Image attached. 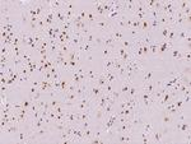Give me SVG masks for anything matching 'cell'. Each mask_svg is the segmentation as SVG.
<instances>
[{
	"mask_svg": "<svg viewBox=\"0 0 191 144\" xmlns=\"http://www.w3.org/2000/svg\"><path fill=\"white\" fill-rule=\"evenodd\" d=\"M172 57L177 59V60H182V51H180V50H172Z\"/></svg>",
	"mask_w": 191,
	"mask_h": 144,
	"instance_id": "cell-30",
	"label": "cell"
},
{
	"mask_svg": "<svg viewBox=\"0 0 191 144\" xmlns=\"http://www.w3.org/2000/svg\"><path fill=\"white\" fill-rule=\"evenodd\" d=\"M59 50H60V51H63L65 55H68L73 50V47L70 46L69 42H64V44H59Z\"/></svg>",
	"mask_w": 191,
	"mask_h": 144,
	"instance_id": "cell-19",
	"label": "cell"
},
{
	"mask_svg": "<svg viewBox=\"0 0 191 144\" xmlns=\"http://www.w3.org/2000/svg\"><path fill=\"white\" fill-rule=\"evenodd\" d=\"M139 102H140V106H143V108L145 111H150L152 107H154V98L150 93L145 92V91H140L139 93Z\"/></svg>",
	"mask_w": 191,
	"mask_h": 144,
	"instance_id": "cell-1",
	"label": "cell"
},
{
	"mask_svg": "<svg viewBox=\"0 0 191 144\" xmlns=\"http://www.w3.org/2000/svg\"><path fill=\"white\" fill-rule=\"evenodd\" d=\"M112 66H114V57H108V59L103 60V72L111 70Z\"/></svg>",
	"mask_w": 191,
	"mask_h": 144,
	"instance_id": "cell-20",
	"label": "cell"
},
{
	"mask_svg": "<svg viewBox=\"0 0 191 144\" xmlns=\"http://www.w3.org/2000/svg\"><path fill=\"white\" fill-rule=\"evenodd\" d=\"M150 140H152V143H162L163 142V139H162V134L159 133V131H152L150 133Z\"/></svg>",
	"mask_w": 191,
	"mask_h": 144,
	"instance_id": "cell-17",
	"label": "cell"
},
{
	"mask_svg": "<svg viewBox=\"0 0 191 144\" xmlns=\"http://www.w3.org/2000/svg\"><path fill=\"white\" fill-rule=\"evenodd\" d=\"M111 33H112V36H114V38H115L117 42H120V41L124 40V33H123V31H121V29L115 28Z\"/></svg>",
	"mask_w": 191,
	"mask_h": 144,
	"instance_id": "cell-22",
	"label": "cell"
},
{
	"mask_svg": "<svg viewBox=\"0 0 191 144\" xmlns=\"http://www.w3.org/2000/svg\"><path fill=\"white\" fill-rule=\"evenodd\" d=\"M131 84H133V80L131 79H124V80H121L120 93H121V96H123V97H125L127 93H129V89H130V87H131Z\"/></svg>",
	"mask_w": 191,
	"mask_h": 144,
	"instance_id": "cell-6",
	"label": "cell"
},
{
	"mask_svg": "<svg viewBox=\"0 0 191 144\" xmlns=\"http://www.w3.org/2000/svg\"><path fill=\"white\" fill-rule=\"evenodd\" d=\"M140 140H142L144 144L152 143V140H150V134H149V133H145V131H143V133H142V135H140Z\"/></svg>",
	"mask_w": 191,
	"mask_h": 144,
	"instance_id": "cell-27",
	"label": "cell"
},
{
	"mask_svg": "<svg viewBox=\"0 0 191 144\" xmlns=\"http://www.w3.org/2000/svg\"><path fill=\"white\" fill-rule=\"evenodd\" d=\"M149 23H150V33L153 31H157L161 28V24H159L158 19H149Z\"/></svg>",
	"mask_w": 191,
	"mask_h": 144,
	"instance_id": "cell-25",
	"label": "cell"
},
{
	"mask_svg": "<svg viewBox=\"0 0 191 144\" xmlns=\"http://www.w3.org/2000/svg\"><path fill=\"white\" fill-rule=\"evenodd\" d=\"M96 83H97L98 86H99L101 88H103V89H105L106 86L108 84V82H107V79H106V77H105V74H103V73L97 74V80H96Z\"/></svg>",
	"mask_w": 191,
	"mask_h": 144,
	"instance_id": "cell-15",
	"label": "cell"
},
{
	"mask_svg": "<svg viewBox=\"0 0 191 144\" xmlns=\"http://www.w3.org/2000/svg\"><path fill=\"white\" fill-rule=\"evenodd\" d=\"M140 91H142V87L140 86H135V84L133 83L131 87H130V89H129V93L125 97H138L139 93H140Z\"/></svg>",
	"mask_w": 191,
	"mask_h": 144,
	"instance_id": "cell-14",
	"label": "cell"
},
{
	"mask_svg": "<svg viewBox=\"0 0 191 144\" xmlns=\"http://www.w3.org/2000/svg\"><path fill=\"white\" fill-rule=\"evenodd\" d=\"M19 129H21V126L18 125V124H15V123H12V124H9L6 126V128L3 130V133H5V134H17L19 131Z\"/></svg>",
	"mask_w": 191,
	"mask_h": 144,
	"instance_id": "cell-13",
	"label": "cell"
},
{
	"mask_svg": "<svg viewBox=\"0 0 191 144\" xmlns=\"http://www.w3.org/2000/svg\"><path fill=\"white\" fill-rule=\"evenodd\" d=\"M185 139H186L187 143L190 142V139H191V137H190V130H189V131H185Z\"/></svg>",
	"mask_w": 191,
	"mask_h": 144,
	"instance_id": "cell-41",
	"label": "cell"
},
{
	"mask_svg": "<svg viewBox=\"0 0 191 144\" xmlns=\"http://www.w3.org/2000/svg\"><path fill=\"white\" fill-rule=\"evenodd\" d=\"M41 93H42L41 91H37V92L34 93L33 96H31V97H32V99H33V102H37V101L41 98Z\"/></svg>",
	"mask_w": 191,
	"mask_h": 144,
	"instance_id": "cell-34",
	"label": "cell"
},
{
	"mask_svg": "<svg viewBox=\"0 0 191 144\" xmlns=\"http://www.w3.org/2000/svg\"><path fill=\"white\" fill-rule=\"evenodd\" d=\"M12 3L10 2H2V4H0V6H2V18L5 19L6 22H9V18H8V14H9V8H10Z\"/></svg>",
	"mask_w": 191,
	"mask_h": 144,
	"instance_id": "cell-7",
	"label": "cell"
},
{
	"mask_svg": "<svg viewBox=\"0 0 191 144\" xmlns=\"http://www.w3.org/2000/svg\"><path fill=\"white\" fill-rule=\"evenodd\" d=\"M0 98H2V105H4V103L6 102V93H2Z\"/></svg>",
	"mask_w": 191,
	"mask_h": 144,
	"instance_id": "cell-40",
	"label": "cell"
},
{
	"mask_svg": "<svg viewBox=\"0 0 191 144\" xmlns=\"http://www.w3.org/2000/svg\"><path fill=\"white\" fill-rule=\"evenodd\" d=\"M152 77H153V73H145L144 74V79H143V83H146V82H149L152 80Z\"/></svg>",
	"mask_w": 191,
	"mask_h": 144,
	"instance_id": "cell-33",
	"label": "cell"
},
{
	"mask_svg": "<svg viewBox=\"0 0 191 144\" xmlns=\"http://www.w3.org/2000/svg\"><path fill=\"white\" fill-rule=\"evenodd\" d=\"M98 19V17L96 15V13L92 10V9H89V10H87V21H88V23L89 24H93Z\"/></svg>",
	"mask_w": 191,
	"mask_h": 144,
	"instance_id": "cell-21",
	"label": "cell"
},
{
	"mask_svg": "<svg viewBox=\"0 0 191 144\" xmlns=\"http://www.w3.org/2000/svg\"><path fill=\"white\" fill-rule=\"evenodd\" d=\"M93 137H94V130H93V129L88 128V129L84 130V142H85V143H88L89 139L93 138Z\"/></svg>",
	"mask_w": 191,
	"mask_h": 144,
	"instance_id": "cell-24",
	"label": "cell"
},
{
	"mask_svg": "<svg viewBox=\"0 0 191 144\" xmlns=\"http://www.w3.org/2000/svg\"><path fill=\"white\" fill-rule=\"evenodd\" d=\"M112 56H114V50H111L108 47L103 49V59H108V57H112Z\"/></svg>",
	"mask_w": 191,
	"mask_h": 144,
	"instance_id": "cell-29",
	"label": "cell"
},
{
	"mask_svg": "<svg viewBox=\"0 0 191 144\" xmlns=\"http://www.w3.org/2000/svg\"><path fill=\"white\" fill-rule=\"evenodd\" d=\"M112 91H114V88H112V83H108L106 88H105V93H111Z\"/></svg>",
	"mask_w": 191,
	"mask_h": 144,
	"instance_id": "cell-38",
	"label": "cell"
},
{
	"mask_svg": "<svg viewBox=\"0 0 191 144\" xmlns=\"http://www.w3.org/2000/svg\"><path fill=\"white\" fill-rule=\"evenodd\" d=\"M116 140H117L119 143H130V142H133V134L117 133V134H116Z\"/></svg>",
	"mask_w": 191,
	"mask_h": 144,
	"instance_id": "cell-9",
	"label": "cell"
},
{
	"mask_svg": "<svg viewBox=\"0 0 191 144\" xmlns=\"http://www.w3.org/2000/svg\"><path fill=\"white\" fill-rule=\"evenodd\" d=\"M63 103V99L61 98H57V97H53V101L50 102V110H54L56 106L61 105Z\"/></svg>",
	"mask_w": 191,
	"mask_h": 144,
	"instance_id": "cell-26",
	"label": "cell"
},
{
	"mask_svg": "<svg viewBox=\"0 0 191 144\" xmlns=\"http://www.w3.org/2000/svg\"><path fill=\"white\" fill-rule=\"evenodd\" d=\"M103 93H105V89L103 88H101L97 83H88V95H89V97H91V99L94 101L97 99V98H99Z\"/></svg>",
	"mask_w": 191,
	"mask_h": 144,
	"instance_id": "cell-3",
	"label": "cell"
},
{
	"mask_svg": "<svg viewBox=\"0 0 191 144\" xmlns=\"http://www.w3.org/2000/svg\"><path fill=\"white\" fill-rule=\"evenodd\" d=\"M158 49H159V42L157 40H153L152 41V44L149 45V51L152 55L154 56H157L158 55Z\"/></svg>",
	"mask_w": 191,
	"mask_h": 144,
	"instance_id": "cell-16",
	"label": "cell"
},
{
	"mask_svg": "<svg viewBox=\"0 0 191 144\" xmlns=\"http://www.w3.org/2000/svg\"><path fill=\"white\" fill-rule=\"evenodd\" d=\"M43 79H46V80H53V73H51L50 70L45 72V74H43Z\"/></svg>",
	"mask_w": 191,
	"mask_h": 144,
	"instance_id": "cell-35",
	"label": "cell"
},
{
	"mask_svg": "<svg viewBox=\"0 0 191 144\" xmlns=\"http://www.w3.org/2000/svg\"><path fill=\"white\" fill-rule=\"evenodd\" d=\"M176 37H177V27L173 26V27L170 28V32H168V36H167L166 41L168 42V44L173 45L176 42Z\"/></svg>",
	"mask_w": 191,
	"mask_h": 144,
	"instance_id": "cell-11",
	"label": "cell"
},
{
	"mask_svg": "<svg viewBox=\"0 0 191 144\" xmlns=\"http://www.w3.org/2000/svg\"><path fill=\"white\" fill-rule=\"evenodd\" d=\"M103 74H105V77L107 79L108 83H114L115 80L119 79V75H117V72L116 70H106V72H103Z\"/></svg>",
	"mask_w": 191,
	"mask_h": 144,
	"instance_id": "cell-12",
	"label": "cell"
},
{
	"mask_svg": "<svg viewBox=\"0 0 191 144\" xmlns=\"http://www.w3.org/2000/svg\"><path fill=\"white\" fill-rule=\"evenodd\" d=\"M173 117H175V116H172L171 114H168L167 111H164V110H163V114H162V121H163V124H172L173 120H175Z\"/></svg>",
	"mask_w": 191,
	"mask_h": 144,
	"instance_id": "cell-18",
	"label": "cell"
},
{
	"mask_svg": "<svg viewBox=\"0 0 191 144\" xmlns=\"http://www.w3.org/2000/svg\"><path fill=\"white\" fill-rule=\"evenodd\" d=\"M93 114H94V117H96V120H97V121H99L101 124L105 123L106 116H105V111H103V108L94 107L93 108Z\"/></svg>",
	"mask_w": 191,
	"mask_h": 144,
	"instance_id": "cell-10",
	"label": "cell"
},
{
	"mask_svg": "<svg viewBox=\"0 0 191 144\" xmlns=\"http://www.w3.org/2000/svg\"><path fill=\"white\" fill-rule=\"evenodd\" d=\"M144 131H145V133H149V134L153 131L152 125H150L149 123H145V124H144Z\"/></svg>",
	"mask_w": 191,
	"mask_h": 144,
	"instance_id": "cell-36",
	"label": "cell"
},
{
	"mask_svg": "<svg viewBox=\"0 0 191 144\" xmlns=\"http://www.w3.org/2000/svg\"><path fill=\"white\" fill-rule=\"evenodd\" d=\"M102 42H103V47H108L111 50H115L117 47V45H119V42L114 38L111 32L105 33V35L102 36Z\"/></svg>",
	"mask_w": 191,
	"mask_h": 144,
	"instance_id": "cell-4",
	"label": "cell"
},
{
	"mask_svg": "<svg viewBox=\"0 0 191 144\" xmlns=\"http://www.w3.org/2000/svg\"><path fill=\"white\" fill-rule=\"evenodd\" d=\"M38 91V88L37 87H34V86H32L31 88H29V96H33L34 95V93H36Z\"/></svg>",
	"mask_w": 191,
	"mask_h": 144,
	"instance_id": "cell-39",
	"label": "cell"
},
{
	"mask_svg": "<svg viewBox=\"0 0 191 144\" xmlns=\"http://www.w3.org/2000/svg\"><path fill=\"white\" fill-rule=\"evenodd\" d=\"M140 87H142V91H145V92L150 93V95H153V93L155 92V89H157V83L149 80V82H146V83H143Z\"/></svg>",
	"mask_w": 191,
	"mask_h": 144,
	"instance_id": "cell-8",
	"label": "cell"
},
{
	"mask_svg": "<svg viewBox=\"0 0 191 144\" xmlns=\"http://www.w3.org/2000/svg\"><path fill=\"white\" fill-rule=\"evenodd\" d=\"M91 28H97L101 32L108 33V32H112L115 29V26L110 21H107L106 18H98L93 24H91Z\"/></svg>",
	"mask_w": 191,
	"mask_h": 144,
	"instance_id": "cell-2",
	"label": "cell"
},
{
	"mask_svg": "<svg viewBox=\"0 0 191 144\" xmlns=\"http://www.w3.org/2000/svg\"><path fill=\"white\" fill-rule=\"evenodd\" d=\"M190 59H191L190 50H185V51H182V60H186L187 63H190Z\"/></svg>",
	"mask_w": 191,
	"mask_h": 144,
	"instance_id": "cell-31",
	"label": "cell"
},
{
	"mask_svg": "<svg viewBox=\"0 0 191 144\" xmlns=\"http://www.w3.org/2000/svg\"><path fill=\"white\" fill-rule=\"evenodd\" d=\"M131 45H133V42L126 41V40H123V41H120V42H119V45H117V46L123 47V49H126V50H130V49H131Z\"/></svg>",
	"mask_w": 191,
	"mask_h": 144,
	"instance_id": "cell-28",
	"label": "cell"
},
{
	"mask_svg": "<svg viewBox=\"0 0 191 144\" xmlns=\"http://www.w3.org/2000/svg\"><path fill=\"white\" fill-rule=\"evenodd\" d=\"M78 15H79L83 21H84V19H87V10H85V9L79 10V12H78Z\"/></svg>",
	"mask_w": 191,
	"mask_h": 144,
	"instance_id": "cell-37",
	"label": "cell"
},
{
	"mask_svg": "<svg viewBox=\"0 0 191 144\" xmlns=\"http://www.w3.org/2000/svg\"><path fill=\"white\" fill-rule=\"evenodd\" d=\"M180 130H181V131H184V133H185V131H189V130H190V125L182 121V123L180 124Z\"/></svg>",
	"mask_w": 191,
	"mask_h": 144,
	"instance_id": "cell-32",
	"label": "cell"
},
{
	"mask_svg": "<svg viewBox=\"0 0 191 144\" xmlns=\"http://www.w3.org/2000/svg\"><path fill=\"white\" fill-rule=\"evenodd\" d=\"M97 80V74L93 70H87V83H94Z\"/></svg>",
	"mask_w": 191,
	"mask_h": 144,
	"instance_id": "cell-23",
	"label": "cell"
},
{
	"mask_svg": "<svg viewBox=\"0 0 191 144\" xmlns=\"http://www.w3.org/2000/svg\"><path fill=\"white\" fill-rule=\"evenodd\" d=\"M92 103H93V101L91 99V97L89 96H85L83 98H79V101H78V103L75 105L74 110H76V111H84V110L91 108Z\"/></svg>",
	"mask_w": 191,
	"mask_h": 144,
	"instance_id": "cell-5",
	"label": "cell"
}]
</instances>
